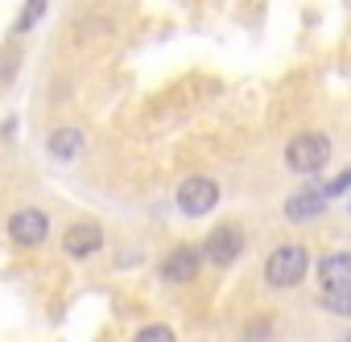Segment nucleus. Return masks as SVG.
Segmentation results:
<instances>
[{"label": "nucleus", "mask_w": 351, "mask_h": 342, "mask_svg": "<svg viewBox=\"0 0 351 342\" xmlns=\"http://www.w3.org/2000/svg\"><path fill=\"white\" fill-rule=\"evenodd\" d=\"M306 272H310V248L306 244H293V239L289 244H277L269 252V260H265V285L273 293L298 289L306 280Z\"/></svg>", "instance_id": "obj_1"}, {"label": "nucleus", "mask_w": 351, "mask_h": 342, "mask_svg": "<svg viewBox=\"0 0 351 342\" xmlns=\"http://www.w3.org/2000/svg\"><path fill=\"white\" fill-rule=\"evenodd\" d=\"M326 161H330V136L326 132L306 128V132L289 136V144H285V169H289V174L318 178L322 169H326Z\"/></svg>", "instance_id": "obj_2"}, {"label": "nucleus", "mask_w": 351, "mask_h": 342, "mask_svg": "<svg viewBox=\"0 0 351 342\" xmlns=\"http://www.w3.org/2000/svg\"><path fill=\"white\" fill-rule=\"evenodd\" d=\"M199 248H203V260H207L211 268H232V264L248 252V235H244L240 223H219Z\"/></svg>", "instance_id": "obj_3"}, {"label": "nucleus", "mask_w": 351, "mask_h": 342, "mask_svg": "<svg viewBox=\"0 0 351 342\" xmlns=\"http://www.w3.org/2000/svg\"><path fill=\"white\" fill-rule=\"evenodd\" d=\"M219 182L215 178H207V174H195V178H182V186L173 190V202H178V211L186 215V219H203V215H211L215 207H219Z\"/></svg>", "instance_id": "obj_4"}, {"label": "nucleus", "mask_w": 351, "mask_h": 342, "mask_svg": "<svg viewBox=\"0 0 351 342\" xmlns=\"http://www.w3.org/2000/svg\"><path fill=\"white\" fill-rule=\"evenodd\" d=\"M50 239V215L42 207H17L9 215V244L21 252H34Z\"/></svg>", "instance_id": "obj_5"}, {"label": "nucleus", "mask_w": 351, "mask_h": 342, "mask_svg": "<svg viewBox=\"0 0 351 342\" xmlns=\"http://www.w3.org/2000/svg\"><path fill=\"white\" fill-rule=\"evenodd\" d=\"M203 248H195V244H173L165 256H161V268H157V276L165 280V285H195L199 280V272H203Z\"/></svg>", "instance_id": "obj_6"}, {"label": "nucleus", "mask_w": 351, "mask_h": 342, "mask_svg": "<svg viewBox=\"0 0 351 342\" xmlns=\"http://www.w3.org/2000/svg\"><path fill=\"white\" fill-rule=\"evenodd\" d=\"M99 252H104V223H99V219H75V223L62 231V256H66V260L83 264V260H91V256H99Z\"/></svg>", "instance_id": "obj_7"}, {"label": "nucleus", "mask_w": 351, "mask_h": 342, "mask_svg": "<svg viewBox=\"0 0 351 342\" xmlns=\"http://www.w3.org/2000/svg\"><path fill=\"white\" fill-rule=\"evenodd\" d=\"M83 148H87V132H83L79 124H58V128L46 132V153H50L54 161H62V165L79 161Z\"/></svg>", "instance_id": "obj_8"}, {"label": "nucleus", "mask_w": 351, "mask_h": 342, "mask_svg": "<svg viewBox=\"0 0 351 342\" xmlns=\"http://www.w3.org/2000/svg\"><path fill=\"white\" fill-rule=\"evenodd\" d=\"M326 207H330V198L322 194V186H306V190H293L285 198V219L289 223H318L326 215Z\"/></svg>", "instance_id": "obj_9"}, {"label": "nucleus", "mask_w": 351, "mask_h": 342, "mask_svg": "<svg viewBox=\"0 0 351 342\" xmlns=\"http://www.w3.org/2000/svg\"><path fill=\"white\" fill-rule=\"evenodd\" d=\"M318 285H322V293H330V289H347L351 285V248H343V252H326L322 260H318Z\"/></svg>", "instance_id": "obj_10"}, {"label": "nucleus", "mask_w": 351, "mask_h": 342, "mask_svg": "<svg viewBox=\"0 0 351 342\" xmlns=\"http://www.w3.org/2000/svg\"><path fill=\"white\" fill-rule=\"evenodd\" d=\"M46 9H50V0H25L21 13H17V21H13V38H21V34L38 29V21L46 17Z\"/></svg>", "instance_id": "obj_11"}, {"label": "nucleus", "mask_w": 351, "mask_h": 342, "mask_svg": "<svg viewBox=\"0 0 351 342\" xmlns=\"http://www.w3.org/2000/svg\"><path fill=\"white\" fill-rule=\"evenodd\" d=\"M318 305H322L326 313H335V317H351V285H347V289H330V293H322Z\"/></svg>", "instance_id": "obj_12"}, {"label": "nucleus", "mask_w": 351, "mask_h": 342, "mask_svg": "<svg viewBox=\"0 0 351 342\" xmlns=\"http://www.w3.org/2000/svg\"><path fill=\"white\" fill-rule=\"evenodd\" d=\"M132 342H178V334H173L165 321H149L145 330H136V338Z\"/></svg>", "instance_id": "obj_13"}, {"label": "nucleus", "mask_w": 351, "mask_h": 342, "mask_svg": "<svg viewBox=\"0 0 351 342\" xmlns=\"http://www.w3.org/2000/svg\"><path fill=\"white\" fill-rule=\"evenodd\" d=\"M322 194L326 198H347L351 194V169H343V174H335L326 186H322Z\"/></svg>", "instance_id": "obj_14"}, {"label": "nucleus", "mask_w": 351, "mask_h": 342, "mask_svg": "<svg viewBox=\"0 0 351 342\" xmlns=\"http://www.w3.org/2000/svg\"><path fill=\"white\" fill-rule=\"evenodd\" d=\"M17 70H21V50H5L0 54V83H13Z\"/></svg>", "instance_id": "obj_15"}, {"label": "nucleus", "mask_w": 351, "mask_h": 342, "mask_svg": "<svg viewBox=\"0 0 351 342\" xmlns=\"http://www.w3.org/2000/svg\"><path fill=\"white\" fill-rule=\"evenodd\" d=\"M269 334H273V313H256V321L244 330L248 342H261V338H269Z\"/></svg>", "instance_id": "obj_16"}, {"label": "nucleus", "mask_w": 351, "mask_h": 342, "mask_svg": "<svg viewBox=\"0 0 351 342\" xmlns=\"http://www.w3.org/2000/svg\"><path fill=\"white\" fill-rule=\"evenodd\" d=\"M343 342H351V330H347V334H343Z\"/></svg>", "instance_id": "obj_17"}, {"label": "nucleus", "mask_w": 351, "mask_h": 342, "mask_svg": "<svg viewBox=\"0 0 351 342\" xmlns=\"http://www.w3.org/2000/svg\"><path fill=\"white\" fill-rule=\"evenodd\" d=\"M347 211H351V194H347Z\"/></svg>", "instance_id": "obj_18"}]
</instances>
